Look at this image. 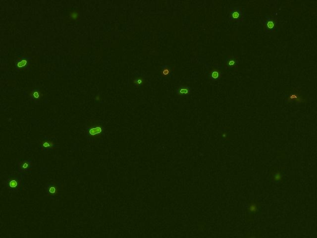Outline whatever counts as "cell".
I'll return each instance as SVG.
<instances>
[{
    "label": "cell",
    "instance_id": "6da1fadb",
    "mask_svg": "<svg viewBox=\"0 0 317 238\" xmlns=\"http://www.w3.org/2000/svg\"><path fill=\"white\" fill-rule=\"evenodd\" d=\"M104 132V127L99 122H93L85 128V135L90 141H95L100 138Z\"/></svg>",
    "mask_w": 317,
    "mask_h": 238
},
{
    "label": "cell",
    "instance_id": "7a4b0ae2",
    "mask_svg": "<svg viewBox=\"0 0 317 238\" xmlns=\"http://www.w3.org/2000/svg\"><path fill=\"white\" fill-rule=\"evenodd\" d=\"M25 174H22L19 176H12L7 179L5 182L6 188L11 193L18 192L21 187L23 179Z\"/></svg>",
    "mask_w": 317,
    "mask_h": 238
},
{
    "label": "cell",
    "instance_id": "3957f363",
    "mask_svg": "<svg viewBox=\"0 0 317 238\" xmlns=\"http://www.w3.org/2000/svg\"><path fill=\"white\" fill-rule=\"evenodd\" d=\"M245 14L240 6L234 7L229 9V19L232 22L241 23L243 21Z\"/></svg>",
    "mask_w": 317,
    "mask_h": 238
},
{
    "label": "cell",
    "instance_id": "277c9868",
    "mask_svg": "<svg viewBox=\"0 0 317 238\" xmlns=\"http://www.w3.org/2000/svg\"><path fill=\"white\" fill-rule=\"evenodd\" d=\"M45 191L48 197L52 198H55L59 196L60 185L56 182L49 183L45 187Z\"/></svg>",
    "mask_w": 317,
    "mask_h": 238
},
{
    "label": "cell",
    "instance_id": "5b68a950",
    "mask_svg": "<svg viewBox=\"0 0 317 238\" xmlns=\"http://www.w3.org/2000/svg\"><path fill=\"white\" fill-rule=\"evenodd\" d=\"M223 73L221 68L218 67H211L208 70V78L211 82L214 83L221 79Z\"/></svg>",
    "mask_w": 317,
    "mask_h": 238
},
{
    "label": "cell",
    "instance_id": "8992f818",
    "mask_svg": "<svg viewBox=\"0 0 317 238\" xmlns=\"http://www.w3.org/2000/svg\"><path fill=\"white\" fill-rule=\"evenodd\" d=\"M33 167L32 161L30 160H24L18 163V172L23 174H25L27 172H31Z\"/></svg>",
    "mask_w": 317,
    "mask_h": 238
},
{
    "label": "cell",
    "instance_id": "52a82bcc",
    "mask_svg": "<svg viewBox=\"0 0 317 238\" xmlns=\"http://www.w3.org/2000/svg\"><path fill=\"white\" fill-rule=\"evenodd\" d=\"M263 21L266 32H271L276 29L277 26V21L276 19L271 17L266 16L265 19H263Z\"/></svg>",
    "mask_w": 317,
    "mask_h": 238
},
{
    "label": "cell",
    "instance_id": "ba28073f",
    "mask_svg": "<svg viewBox=\"0 0 317 238\" xmlns=\"http://www.w3.org/2000/svg\"><path fill=\"white\" fill-rule=\"evenodd\" d=\"M224 67L227 70L232 69L238 67L239 59L235 55H229L224 61Z\"/></svg>",
    "mask_w": 317,
    "mask_h": 238
},
{
    "label": "cell",
    "instance_id": "9c48e42d",
    "mask_svg": "<svg viewBox=\"0 0 317 238\" xmlns=\"http://www.w3.org/2000/svg\"><path fill=\"white\" fill-rule=\"evenodd\" d=\"M40 144L42 149L44 151L55 149L56 147V143L55 141L53 139L50 138H44L42 140Z\"/></svg>",
    "mask_w": 317,
    "mask_h": 238
},
{
    "label": "cell",
    "instance_id": "30bf717a",
    "mask_svg": "<svg viewBox=\"0 0 317 238\" xmlns=\"http://www.w3.org/2000/svg\"><path fill=\"white\" fill-rule=\"evenodd\" d=\"M173 71H174V68L171 67L168 64H164L161 67L160 73L162 77L167 78L172 76Z\"/></svg>",
    "mask_w": 317,
    "mask_h": 238
},
{
    "label": "cell",
    "instance_id": "8fae6325",
    "mask_svg": "<svg viewBox=\"0 0 317 238\" xmlns=\"http://www.w3.org/2000/svg\"><path fill=\"white\" fill-rule=\"evenodd\" d=\"M191 92V88L189 86H180L177 89L176 92L178 96H188Z\"/></svg>",
    "mask_w": 317,
    "mask_h": 238
},
{
    "label": "cell",
    "instance_id": "7c38bea8",
    "mask_svg": "<svg viewBox=\"0 0 317 238\" xmlns=\"http://www.w3.org/2000/svg\"><path fill=\"white\" fill-rule=\"evenodd\" d=\"M30 96L36 100H40L44 97V94L40 89H34L31 92Z\"/></svg>",
    "mask_w": 317,
    "mask_h": 238
},
{
    "label": "cell",
    "instance_id": "4fadbf2b",
    "mask_svg": "<svg viewBox=\"0 0 317 238\" xmlns=\"http://www.w3.org/2000/svg\"><path fill=\"white\" fill-rule=\"evenodd\" d=\"M133 83L136 87H139L146 83V79L143 76H138L133 79Z\"/></svg>",
    "mask_w": 317,
    "mask_h": 238
},
{
    "label": "cell",
    "instance_id": "5bb4252c",
    "mask_svg": "<svg viewBox=\"0 0 317 238\" xmlns=\"http://www.w3.org/2000/svg\"><path fill=\"white\" fill-rule=\"evenodd\" d=\"M70 18L72 20H76L79 18V13L77 11H73L70 14Z\"/></svg>",
    "mask_w": 317,
    "mask_h": 238
},
{
    "label": "cell",
    "instance_id": "9a60e30c",
    "mask_svg": "<svg viewBox=\"0 0 317 238\" xmlns=\"http://www.w3.org/2000/svg\"><path fill=\"white\" fill-rule=\"evenodd\" d=\"M27 63V62L26 60H22L18 63V67L19 68H23L25 66H26Z\"/></svg>",
    "mask_w": 317,
    "mask_h": 238
},
{
    "label": "cell",
    "instance_id": "2e32d148",
    "mask_svg": "<svg viewBox=\"0 0 317 238\" xmlns=\"http://www.w3.org/2000/svg\"><path fill=\"white\" fill-rule=\"evenodd\" d=\"M275 179L276 181H279L280 179V174H279V173H276L275 174Z\"/></svg>",
    "mask_w": 317,
    "mask_h": 238
},
{
    "label": "cell",
    "instance_id": "e0dca14e",
    "mask_svg": "<svg viewBox=\"0 0 317 238\" xmlns=\"http://www.w3.org/2000/svg\"><path fill=\"white\" fill-rule=\"evenodd\" d=\"M96 100H100V96H99V95H98V96H97L96 97Z\"/></svg>",
    "mask_w": 317,
    "mask_h": 238
}]
</instances>
